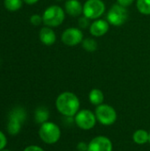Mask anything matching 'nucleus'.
<instances>
[{"mask_svg":"<svg viewBox=\"0 0 150 151\" xmlns=\"http://www.w3.org/2000/svg\"><path fill=\"white\" fill-rule=\"evenodd\" d=\"M129 17V12L126 7H124L118 4H112L106 14V19L110 25L114 27H120L124 25Z\"/></svg>","mask_w":150,"mask_h":151,"instance_id":"obj_4","label":"nucleus"},{"mask_svg":"<svg viewBox=\"0 0 150 151\" xmlns=\"http://www.w3.org/2000/svg\"><path fill=\"white\" fill-rule=\"evenodd\" d=\"M21 126H22V123L19 120H18L16 119H12V118H8L7 131H8L9 134L17 135L20 132Z\"/></svg>","mask_w":150,"mask_h":151,"instance_id":"obj_15","label":"nucleus"},{"mask_svg":"<svg viewBox=\"0 0 150 151\" xmlns=\"http://www.w3.org/2000/svg\"><path fill=\"white\" fill-rule=\"evenodd\" d=\"M81 46L83 48V50L87 52L92 53L97 50L98 49V43L97 41L93 38V37H88V38H84L82 42H81Z\"/></svg>","mask_w":150,"mask_h":151,"instance_id":"obj_16","label":"nucleus"},{"mask_svg":"<svg viewBox=\"0 0 150 151\" xmlns=\"http://www.w3.org/2000/svg\"><path fill=\"white\" fill-rule=\"evenodd\" d=\"M106 12L103 0H86L83 4V15L91 20L100 19Z\"/></svg>","mask_w":150,"mask_h":151,"instance_id":"obj_5","label":"nucleus"},{"mask_svg":"<svg viewBox=\"0 0 150 151\" xmlns=\"http://www.w3.org/2000/svg\"><path fill=\"white\" fill-rule=\"evenodd\" d=\"M4 7L10 12H16L22 7V0H4Z\"/></svg>","mask_w":150,"mask_h":151,"instance_id":"obj_20","label":"nucleus"},{"mask_svg":"<svg viewBox=\"0 0 150 151\" xmlns=\"http://www.w3.org/2000/svg\"><path fill=\"white\" fill-rule=\"evenodd\" d=\"M88 99L91 104L98 106L102 104L104 101V95L103 91L99 88H93L90 90L88 95Z\"/></svg>","mask_w":150,"mask_h":151,"instance_id":"obj_13","label":"nucleus"},{"mask_svg":"<svg viewBox=\"0 0 150 151\" xmlns=\"http://www.w3.org/2000/svg\"><path fill=\"white\" fill-rule=\"evenodd\" d=\"M39 39L42 44L46 46H51L56 42L57 35L52 27L45 26L42 28H41L39 32Z\"/></svg>","mask_w":150,"mask_h":151,"instance_id":"obj_12","label":"nucleus"},{"mask_svg":"<svg viewBox=\"0 0 150 151\" xmlns=\"http://www.w3.org/2000/svg\"><path fill=\"white\" fill-rule=\"evenodd\" d=\"M80 99L72 92L61 93L56 99V108L59 113L65 117H74L80 110Z\"/></svg>","mask_w":150,"mask_h":151,"instance_id":"obj_1","label":"nucleus"},{"mask_svg":"<svg viewBox=\"0 0 150 151\" xmlns=\"http://www.w3.org/2000/svg\"><path fill=\"white\" fill-rule=\"evenodd\" d=\"M90 25H91V19L85 17L84 15L79 17V19H78V27L79 28H80L81 30L89 28Z\"/></svg>","mask_w":150,"mask_h":151,"instance_id":"obj_21","label":"nucleus"},{"mask_svg":"<svg viewBox=\"0 0 150 151\" xmlns=\"http://www.w3.org/2000/svg\"><path fill=\"white\" fill-rule=\"evenodd\" d=\"M88 144H87L84 142H80L77 144V150L78 151H88Z\"/></svg>","mask_w":150,"mask_h":151,"instance_id":"obj_25","label":"nucleus"},{"mask_svg":"<svg viewBox=\"0 0 150 151\" xmlns=\"http://www.w3.org/2000/svg\"><path fill=\"white\" fill-rule=\"evenodd\" d=\"M149 142L150 143V133H149Z\"/></svg>","mask_w":150,"mask_h":151,"instance_id":"obj_30","label":"nucleus"},{"mask_svg":"<svg viewBox=\"0 0 150 151\" xmlns=\"http://www.w3.org/2000/svg\"><path fill=\"white\" fill-rule=\"evenodd\" d=\"M95 114L97 121L100 122V124H102L103 126L107 127L113 125L118 118L116 110L112 106L105 104H102L96 106Z\"/></svg>","mask_w":150,"mask_h":151,"instance_id":"obj_6","label":"nucleus"},{"mask_svg":"<svg viewBox=\"0 0 150 151\" xmlns=\"http://www.w3.org/2000/svg\"><path fill=\"white\" fill-rule=\"evenodd\" d=\"M149 134L148 133V131L144 129H138L133 134V142L139 145H143L149 142Z\"/></svg>","mask_w":150,"mask_h":151,"instance_id":"obj_14","label":"nucleus"},{"mask_svg":"<svg viewBox=\"0 0 150 151\" xmlns=\"http://www.w3.org/2000/svg\"><path fill=\"white\" fill-rule=\"evenodd\" d=\"M113 146L111 141L103 135L93 138L88 143V151H112Z\"/></svg>","mask_w":150,"mask_h":151,"instance_id":"obj_9","label":"nucleus"},{"mask_svg":"<svg viewBox=\"0 0 150 151\" xmlns=\"http://www.w3.org/2000/svg\"><path fill=\"white\" fill-rule=\"evenodd\" d=\"M0 151H11V150H5V149H4V150H2Z\"/></svg>","mask_w":150,"mask_h":151,"instance_id":"obj_28","label":"nucleus"},{"mask_svg":"<svg viewBox=\"0 0 150 151\" xmlns=\"http://www.w3.org/2000/svg\"><path fill=\"white\" fill-rule=\"evenodd\" d=\"M23 151H44L43 149H42L41 147L39 146H36V145H30L28 147H27Z\"/></svg>","mask_w":150,"mask_h":151,"instance_id":"obj_26","label":"nucleus"},{"mask_svg":"<svg viewBox=\"0 0 150 151\" xmlns=\"http://www.w3.org/2000/svg\"><path fill=\"white\" fill-rule=\"evenodd\" d=\"M136 7L140 13L150 15V0H136Z\"/></svg>","mask_w":150,"mask_h":151,"instance_id":"obj_19","label":"nucleus"},{"mask_svg":"<svg viewBox=\"0 0 150 151\" xmlns=\"http://www.w3.org/2000/svg\"><path fill=\"white\" fill-rule=\"evenodd\" d=\"M6 144H7V139H6L4 134L2 131H0V150H4L5 148Z\"/></svg>","mask_w":150,"mask_h":151,"instance_id":"obj_23","label":"nucleus"},{"mask_svg":"<svg viewBox=\"0 0 150 151\" xmlns=\"http://www.w3.org/2000/svg\"><path fill=\"white\" fill-rule=\"evenodd\" d=\"M134 0H117V4L124 6V7H128L130 5H132L133 4Z\"/></svg>","mask_w":150,"mask_h":151,"instance_id":"obj_24","label":"nucleus"},{"mask_svg":"<svg viewBox=\"0 0 150 151\" xmlns=\"http://www.w3.org/2000/svg\"><path fill=\"white\" fill-rule=\"evenodd\" d=\"M50 116V112L47 108L45 107H39L36 109L35 113H34V119L36 123L38 124H43L48 121Z\"/></svg>","mask_w":150,"mask_h":151,"instance_id":"obj_17","label":"nucleus"},{"mask_svg":"<svg viewBox=\"0 0 150 151\" xmlns=\"http://www.w3.org/2000/svg\"><path fill=\"white\" fill-rule=\"evenodd\" d=\"M74 121L78 127L82 130H90L96 124V117L95 114L88 109L80 110L74 116Z\"/></svg>","mask_w":150,"mask_h":151,"instance_id":"obj_7","label":"nucleus"},{"mask_svg":"<svg viewBox=\"0 0 150 151\" xmlns=\"http://www.w3.org/2000/svg\"><path fill=\"white\" fill-rule=\"evenodd\" d=\"M55 1H57V2H61V1H63V0H55Z\"/></svg>","mask_w":150,"mask_h":151,"instance_id":"obj_29","label":"nucleus"},{"mask_svg":"<svg viewBox=\"0 0 150 151\" xmlns=\"http://www.w3.org/2000/svg\"><path fill=\"white\" fill-rule=\"evenodd\" d=\"M26 4H36L39 0H23Z\"/></svg>","mask_w":150,"mask_h":151,"instance_id":"obj_27","label":"nucleus"},{"mask_svg":"<svg viewBox=\"0 0 150 151\" xmlns=\"http://www.w3.org/2000/svg\"><path fill=\"white\" fill-rule=\"evenodd\" d=\"M110 24L107 21V19H97L91 22V25L89 27V33L93 37H102L105 35L109 29H110Z\"/></svg>","mask_w":150,"mask_h":151,"instance_id":"obj_10","label":"nucleus"},{"mask_svg":"<svg viewBox=\"0 0 150 151\" xmlns=\"http://www.w3.org/2000/svg\"><path fill=\"white\" fill-rule=\"evenodd\" d=\"M84 39L83 32L79 27H68L61 35V42L69 47H74L81 44Z\"/></svg>","mask_w":150,"mask_h":151,"instance_id":"obj_8","label":"nucleus"},{"mask_svg":"<svg viewBox=\"0 0 150 151\" xmlns=\"http://www.w3.org/2000/svg\"><path fill=\"white\" fill-rule=\"evenodd\" d=\"M42 16L45 26L50 27H57L65 21V12L61 6L52 4L44 10Z\"/></svg>","mask_w":150,"mask_h":151,"instance_id":"obj_2","label":"nucleus"},{"mask_svg":"<svg viewBox=\"0 0 150 151\" xmlns=\"http://www.w3.org/2000/svg\"><path fill=\"white\" fill-rule=\"evenodd\" d=\"M39 136L46 144H55L61 137L59 127L50 121H47L41 125L39 128Z\"/></svg>","mask_w":150,"mask_h":151,"instance_id":"obj_3","label":"nucleus"},{"mask_svg":"<svg viewBox=\"0 0 150 151\" xmlns=\"http://www.w3.org/2000/svg\"><path fill=\"white\" fill-rule=\"evenodd\" d=\"M30 23L34 26H39L42 23H43L42 20V16L39 15V14H33L30 17Z\"/></svg>","mask_w":150,"mask_h":151,"instance_id":"obj_22","label":"nucleus"},{"mask_svg":"<svg viewBox=\"0 0 150 151\" xmlns=\"http://www.w3.org/2000/svg\"><path fill=\"white\" fill-rule=\"evenodd\" d=\"M64 10L71 17H80L83 14V4L79 0H66Z\"/></svg>","mask_w":150,"mask_h":151,"instance_id":"obj_11","label":"nucleus"},{"mask_svg":"<svg viewBox=\"0 0 150 151\" xmlns=\"http://www.w3.org/2000/svg\"><path fill=\"white\" fill-rule=\"evenodd\" d=\"M9 118L16 119L23 124V122L25 121V119L27 118V112H26L25 109H23L21 107H16L9 112Z\"/></svg>","mask_w":150,"mask_h":151,"instance_id":"obj_18","label":"nucleus"}]
</instances>
